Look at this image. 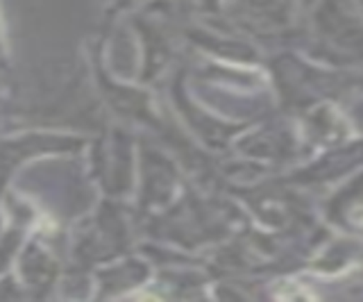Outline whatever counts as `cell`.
<instances>
[{
	"mask_svg": "<svg viewBox=\"0 0 363 302\" xmlns=\"http://www.w3.org/2000/svg\"><path fill=\"white\" fill-rule=\"evenodd\" d=\"M275 298H279V300H313L315 296L300 282H295V279H284V282H279L275 289Z\"/></svg>",
	"mask_w": 363,
	"mask_h": 302,
	"instance_id": "6da1fadb",
	"label": "cell"
}]
</instances>
